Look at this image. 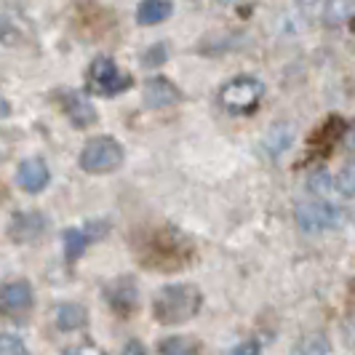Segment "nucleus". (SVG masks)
I'll use <instances>...</instances> for the list:
<instances>
[{
	"label": "nucleus",
	"instance_id": "obj_1",
	"mask_svg": "<svg viewBox=\"0 0 355 355\" xmlns=\"http://www.w3.org/2000/svg\"><path fill=\"white\" fill-rule=\"evenodd\" d=\"M134 254L144 270L177 272L196 259V243L174 225H155L137 232Z\"/></svg>",
	"mask_w": 355,
	"mask_h": 355
},
{
	"label": "nucleus",
	"instance_id": "obj_2",
	"mask_svg": "<svg viewBox=\"0 0 355 355\" xmlns=\"http://www.w3.org/2000/svg\"><path fill=\"white\" fill-rule=\"evenodd\" d=\"M203 294L196 284H168L153 300V315L160 326H182L198 315Z\"/></svg>",
	"mask_w": 355,
	"mask_h": 355
},
{
	"label": "nucleus",
	"instance_id": "obj_3",
	"mask_svg": "<svg viewBox=\"0 0 355 355\" xmlns=\"http://www.w3.org/2000/svg\"><path fill=\"white\" fill-rule=\"evenodd\" d=\"M131 86H134V78L125 70H121L110 56H96L89 64V72H86V91L94 94V96L112 99V96H118V94H125Z\"/></svg>",
	"mask_w": 355,
	"mask_h": 355
},
{
	"label": "nucleus",
	"instance_id": "obj_4",
	"mask_svg": "<svg viewBox=\"0 0 355 355\" xmlns=\"http://www.w3.org/2000/svg\"><path fill=\"white\" fill-rule=\"evenodd\" d=\"M265 96V83L254 75H238L219 91V105L232 115H251Z\"/></svg>",
	"mask_w": 355,
	"mask_h": 355
},
{
	"label": "nucleus",
	"instance_id": "obj_5",
	"mask_svg": "<svg viewBox=\"0 0 355 355\" xmlns=\"http://www.w3.org/2000/svg\"><path fill=\"white\" fill-rule=\"evenodd\" d=\"M125 158L123 144L112 137H94L83 144L80 150V168L86 174H112L115 168H121V163Z\"/></svg>",
	"mask_w": 355,
	"mask_h": 355
},
{
	"label": "nucleus",
	"instance_id": "obj_6",
	"mask_svg": "<svg viewBox=\"0 0 355 355\" xmlns=\"http://www.w3.org/2000/svg\"><path fill=\"white\" fill-rule=\"evenodd\" d=\"M345 222V211L326 203V200H304L297 206V225L304 232H326L337 230Z\"/></svg>",
	"mask_w": 355,
	"mask_h": 355
},
{
	"label": "nucleus",
	"instance_id": "obj_7",
	"mask_svg": "<svg viewBox=\"0 0 355 355\" xmlns=\"http://www.w3.org/2000/svg\"><path fill=\"white\" fill-rule=\"evenodd\" d=\"M53 99H56V105L62 107V112L67 115V121H70L75 128H91V125L96 123V118H99L94 105H91V99L86 94H80V91L56 89Z\"/></svg>",
	"mask_w": 355,
	"mask_h": 355
},
{
	"label": "nucleus",
	"instance_id": "obj_8",
	"mask_svg": "<svg viewBox=\"0 0 355 355\" xmlns=\"http://www.w3.org/2000/svg\"><path fill=\"white\" fill-rule=\"evenodd\" d=\"M107 230H110V225L107 222H89V225H83V227H70V230H64V259L67 262H78L86 249H89V243L94 241H99V238H105Z\"/></svg>",
	"mask_w": 355,
	"mask_h": 355
},
{
	"label": "nucleus",
	"instance_id": "obj_9",
	"mask_svg": "<svg viewBox=\"0 0 355 355\" xmlns=\"http://www.w3.org/2000/svg\"><path fill=\"white\" fill-rule=\"evenodd\" d=\"M105 300L118 315H131L139 307V288L131 275H121L105 286Z\"/></svg>",
	"mask_w": 355,
	"mask_h": 355
},
{
	"label": "nucleus",
	"instance_id": "obj_10",
	"mask_svg": "<svg viewBox=\"0 0 355 355\" xmlns=\"http://www.w3.org/2000/svg\"><path fill=\"white\" fill-rule=\"evenodd\" d=\"M49 227V219H46V214L43 211H17L11 216V222H8V238L19 243V246H24V243H35L37 238L46 232Z\"/></svg>",
	"mask_w": 355,
	"mask_h": 355
},
{
	"label": "nucleus",
	"instance_id": "obj_11",
	"mask_svg": "<svg viewBox=\"0 0 355 355\" xmlns=\"http://www.w3.org/2000/svg\"><path fill=\"white\" fill-rule=\"evenodd\" d=\"M35 304V294L30 281H8L0 286V313L3 315H21L30 313Z\"/></svg>",
	"mask_w": 355,
	"mask_h": 355
},
{
	"label": "nucleus",
	"instance_id": "obj_12",
	"mask_svg": "<svg viewBox=\"0 0 355 355\" xmlns=\"http://www.w3.org/2000/svg\"><path fill=\"white\" fill-rule=\"evenodd\" d=\"M49 182H51V171H49V166H46L43 158H27L19 163L17 184L24 193L37 196V193H43L49 187Z\"/></svg>",
	"mask_w": 355,
	"mask_h": 355
},
{
	"label": "nucleus",
	"instance_id": "obj_13",
	"mask_svg": "<svg viewBox=\"0 0 355 355\" xmlns=\"http://www.w3.org/2000/svg\"><path fill=\"white\" fill-rule=\"evenodd\" d=\"M142 99L144 105L150 110H163V107H171L182 102V91L163 75H155L150 80H144V89H142Z\"/></svg>",
	"mask_w": 355,
	"mask_h": 355
},
{
	"label": "nucleus",
	"instance_id": "obj_14",
	"mask_svg": "<svg viewBox=\"0 0 355 355\" xmlns=\"http://www.w3.org/2000/svg\"><path fill=\"white\" fill-rule=\"evenodd\" d=\"M345 131H347V123L339 115L326 118L323 125L310 137V153H313V158H326L331 153V147L345 137Z\"/></svg>",
	"mask_w": 355,
	"mask_h": 355
},
{
	"label": "nucleus",
	"instance_id": "obj_15",
	"mask_svg": "<svg viewBox=\"0 0 355 355\" xmlns=\"http://www.w3.org/2000/svg\"><path fill=\"white\" fill-rule=\"evenodd\" d=\"M89 326V310L78 302H64L56 307V329L70 334L78 329H86Z\"/></svg>",
	"mask_w": 355,
	"mask_h": 355
},
{
	"label": "nucleus",
	"instance_id": "obj_16",
	"mask_svg": "<svg viewBox=\"0 0 355 355\" xmlns=\"http://www.w3.org/2000/svg\"><path fill=\"white\" fill-rule=\"evenodd\" d=\"M294 139V128L288 123H275L267 128L265 142H262V150H265L270 158H278L288 150V144Z\"/></svg>",
	"mask_w": 355,
	"mask_h": 355
},
{
	"label": "nucleus",
	"instance_id": "obj_17",
	"mask_svg": "<svg viewBox=\"0 0 355 355\" xmlns=\"http://www.w3.org/2000/svg\"><path fill=\"white\" fill-rule=\"evenodd\" d=\"M174 11V3L171 0H142L139 8H137V21L142 27H153V24H160L171 17Z\"/></svg>",
	"mask_w": 355,
	"mask_h": 355
},
{
	"label": "nucleus",
	"instance_id": "obj_18",
	"mask_svg": "<svg viewBox=\"0 0 355 355\" xmlns=\"http://www.w3.org/2000/svg\"><path fill=\"white\" fill-rule=\"evenodd\" d=\"M355 17V0H326V6H323V24L326 27H342V24H347L350 19Z\"/></svg>",
	"mask_w": 355,
	"mask_h": 355
},
{
	"label": "nucleus",
	"instance_id": "obj_19",
	"mask_svg": "<svg viewBox=\"0 0 355 355\" xmlns=\"http://www.w3.org/2000/svg\"><path fill=\"white\" fill-rule=\"evenodd\" d=\"M160 355H206L203 345L193 337H166L158 345Z\"/></svg>",
	"mask_w": 355,
	"mask_h": 355
},
{
	"label": "nucleus",
	"instance_id": "obj_20",
	"mask_svg": "<svg viewBox=\"0 0 355 355\" xmlns=\"http://www.w3.org/2000/svg\"><path fill=\"white\" fill-rule=\"evenodd\" d=\"M334 190L342 198H355V163L342 166V171L334 177Z\"/></svg>",
	"mask_w": 355,
	"mask_h": 355
},
{
	"label": "nucleus",
	"instance_id": "obj_21",
	"mask_svg": "<svg viewBox=\"0 0 355 355\" xmlns=\"http://www.w3.org/2000/svg\"><path fill=\"white\" fill-rule=\"evenodd\" d=\"M168 59V43H153L150 49H144V53L139 56V62H142L144 67H160L163 62Z\"/></svg>",
	"mask_w": 355,
	"mask_h": 355
},
{
	"label": "nucleus",
	"instance_id": "obj_22",
	"mask_svg": "<svg viewBox=\"0 0 355 355\" xmlns=\"http://www.w3.org/2000/svg\"><path fill=\"white\" fill-rule=\"evenodd\" d=\"M0 355H33L17 334H0Z\"/></svg>",
	"mask_w": 355,
	"mask_h": 355
},
{
	"label": "nucleus",
	"instance_id": "obj_23",
	"mask_svg": "<svg viewBox=\"0 0 355 355\" xmlns=\"http://www.w3.org/2000/svg\"><path fill=\"white\" fill-rule=\"evenodd\" d=\"M307 187L313 193H318V196H326L329 190H334V177L329 171H315V174H310V179H307Z\"/></svg>",
	"mask_w": 355,
	"mask_h": 355
},
{
	"label": "nucleus",
	"instance_id": "obj_24",
	"mask_svg": "<svg viewBox=\"0 0 355 355\" xmlns=\"http://www.w3.org/2000/svg\"><path fill=\"white\" fill-rule=\"evenodd\" d=\"M302 355H331V347H329V339L320 337V334H313L302 342Z\"/></svg>",
	"mask_w": 355,
	"mask_h": 355
},
{
	"label": "nucleus",
	"instance_id": "obj_25",
	"mask_svg": "<svg viewBox=\"0 0 355 355\" xmlns=\"http://www.w3.org/2000/svg\"><path fill=\"white\" fill-rule=\"evenodd\" d=\"M227 355H262V347H259V342H257V339H246V342L235 345Z\"/></svg>",
	"mask_w": 355,
	"mask_h": 355
},
{
	"label": "nucleus",
	"instance_id": "obj_26",
	"mask_svg": "<svg viewBox=\"0 0 355 355\" xmlns=\"http://www.w3.org/2000/svg\"><path fill=\"white\" fill-rule=\"evenodd\" d=\"M64 355H105V350H102L99 345H91V342H86V345H75V347H70Z\"/></svg>",
	"mask_w": 355,
	"mask_h": 355
},
{
	"label": "nucleus",
	"instance_id": "obj_27",
	"mask_svg": "<svg viewBox=\"0 0 355 355\" xmlns=\"http://www.w3.org/2000/svg\"><path fill=\"white\" fill-rule=\"evenodd\" d=\"M121 355H147V347L139 339H128L123 345V350H121Z\"/></svg>",
	"mask_w": 355,
	"mask_h": 355
},
{
	"label": "nucleus",
	"instance_id": "obj_28",
	"mask_svg": "<svg viewBox=\"0 0 355 355\" xmlns=\"http://www.w3.org/2000/svg\"><path fill=\"white\" fill-rule=\"evenodd\" d=\"M345 342H347V347L355 350V318L347 323V329H345Z\"/></svg>",
	"mask_w": 355,
	"mask_h": 355
},
{
	"label": "nucleus",
	"instance_id": "obj_29",
	"mask_svg": "<svg viewBox=\"0 0 355 355\" xmlns=\"http://www.w3.org/2000/svg\"><path fill=\"white\" fill-rule=\"evenodd\" d=\"M345 139L350 147H355V125H347V131H345Z\"/></svg>",
	"mask_w": 355,
	"mask_h": 355
},
{
	"label": "nucleus",
	"instance_id": "obj_30",
	"mask_svg": "<svg viewBox=\"0 0 355 355\" xmlns=\"http://www.w3.org/2000/svg\"><path fill=\"white\" fill-rule=\"evenodd\" d=\"M11 115V105L6 99H0V118H8Z\"/></svg>",
	"mask_w": 355,
	"mask_h": 355
},
{
	"label": "nucleus",
	"instance_id": "obj_31",
	"mask_svg": "<svg viewBox=\"0 0 355 355\" xmlns=\"http://www.w3.org/2000/svg\"><path fill=\"white\" fill-rule=\"evenodd\" d=\"M219 3H225V6H241V3H254V0H219Z\"/></svg>",
	"mask_w": 355,
	"mask_h": 355
},
{
	"label": "nucleus",
	"instance_id": "obj_32",
	"mask_svg": "<svg viewBox=\"0 0 355 355\" xmlns=\"http://www.w3.org/2000/svg\"><path fill=\"white\" fill-rule=\"evenodd\" d=\"M297 3H300V6H313L315 0H297Z\"/></svg>",
	"mask_w": 355,
	"mask_h": 355
}]
</instances>
